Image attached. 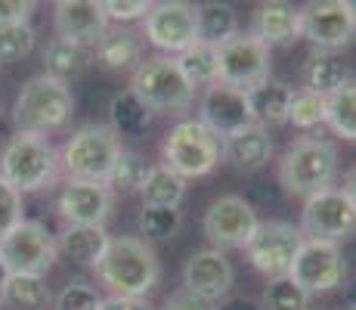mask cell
Returning <instances> with one entry per match:
<instances>
[{
  "instance_id": "42",
  "label": "cell",
  "mask_w": 356,
  "mask_h": 310,
  "mask_svg": "<svg viewBox=\"0 0 356 310\" xmlns=\"http://www.w3.org/2000/svg\"><path fill=\"white\" fill-rule=\"evenodd\" d=\"M164 310H214V304L204 301L202 295H195V292H189V288L180 286L168 301H164Z\"/></svg>"
},
{
  "instance_id": "24",
  "label": "cell",
  "mask_w": 356,
  "mask_h": 310,
  "mask_svg": "<svg viewBox=\"0 0 356 310\" xmlns=\"http://www.w3.org/2000/svg\"><path fill=\"white\" fill-rule=\"evenodd\" d=\"M289 106H291V87L279 84V81H266V84L248 91L251 118L266 130L276 127V124H289Z\"/></svg>"
},
{
  "instance_id": "39",
  "label": "cell",
  "mask_w": 356,
  "mask_h": 310,
  "mask_svg": "<svg viewBox=\"0 0 356 310\" xmlns=\"http://www.w3.org/2000/svg\"><path fill=\"white\" fill-rule=\"evenodd\" d=\"M22 220V192H16L6 180H0V236L10 233Z\"/></svg>"
},
{
  "instance_id": "38",
  "label": "cell",
  "mask_w": 356,
  "mask_h": 310,
  "mask_svg": "<svg viewBox=\"0 0 356 310\" xmlns=\"http://www.w3.org/2000/svg\"><path fill=\"white\" fill-rule=\"evenodd\" d=\"M102 295L87 282H68L56 295V310H99Z\"/></svg>"
},
{
  "instance_id": "36",
  "label": "cell",
  "mask_w": 356,
  "mask_h": 310,
  "mask_svg": "<svg viewBox=\"0 0 356 310\" xmlns=\"http://www.w3.org/2000/svg\"><path fill=\"white\" fill-rule=\"evenodd\" d=\"M149 174V164L143 162L134 149H121L118 158H115L112 177H108V186L112 189H143Z\"/></svg>"
},
{
  "instance_id": "13",
  "label": "cell",
  "mask_w": 356,
  "mask_h": 310,
  "mask_svg": "<svg viewBox=\"0 0 356 310\" xmlns=\"http://www.w3.org/2000/svg\"><path fill=\"white\" fill-rule=\"evenodd\" d=\"M289 279L294 286H300L307 295H323V292H334V288L344 286L347 279V261L341 245L332 242H313V239H304L298 258L291 264Z\"/></svg>"
},
{
  "instance_id": "5",
  "label": "cell",
  "mask_w": 356,
  "mask_h": 310,
  "mask_svg": "<svg viewBox=\"0 0 356 310\" xmlns=\"http://www.w3.org/2000/svg\"><path fill=\"white\" fill-rule=\"evenodd\" d=\"M121 140L106 124H84L65 140L59 164L65 168L68 180L81 183H108L115 158L121 153Z\"/></svg>"
},
{
  "instance_id": "20",
  "label": "cell",
  "mask_w": 356,
  "mask_h": 310,
  "mask_svg": "<svg viewBox=\"0 0 356 310\" xmlns=\"http://www.w3.org/2000/svg\"><path fill=\"white\" fill-rule=\"evenodd\" d=\"M251 34L273 47H289L300 38V10L294 3H285V0H270V3H260L254 13V25H251Z\"/></svg>"
},
{
  "instance_id": "26",
  "label": "cell",
  "mask_w": 356,
  "mask_h": 310,
  "mask_svg": "<svg viewBox=\"0 0 356 310\" xmlns=\"http://www.w3.org/2000/svg\"><path fill=\"white\" fill-rule=\"evenodd\" d=\"M195 34L202 44L220 47L227 44L229 38L238 34V16L229 3H217V0H208V3L195 6Z\"/></svg>"
},
{
  "instance_id": "12",
  "label": "cell",
  "mask_w": 356,
  "mask_h": 310,
  "mask_svg": "<svg viewBox=\"0 0 356 310\" xmlns=\"http://www.w3.org/2000/svg\"><path fill=\"white\" fill-rule=\"evenodd\" d=\"M300 38L323 53H338L356 40V19L347 0H313L300 6Z\"/></svg>"
},
{
  "instance_id": "37",
  "label": "cell",
  "mask_w": 356,
  "mask_h": 310,
  "mask_svg": "<svg viewBox=\"0 0 356 310\" xmlns=\"http://www.w3.org/2000/svg\"><path fill=\"white\" fill-rule=\"evenodd\" d=\"M34 40H38V34H34L31 25H6V29H0V65L25 59L34 50Z\"/></svg>"
},
{
  "instance_id": "1",
  "label": "cell",
  "mask_w": 356,
  "mask_h": 310,
  "mask_svg": "<svg viewBox=\"0 0 356 310\" xmlns=\"http://www.w3.org/2000/svg\"><path fill=\"white\" fill-rule=\"evenodd\" d=\"M97 277L112 295L146 298L161 279L159 254L140 236H112L97 264Z\"/></svg>"
},
{
  "instance_id": "45",
  "label": "cell",
  "mask_w": 356,
  "mask_h": 310,
  "mask_svg": "<svg viewBox=\"0 0 356 310\" xmlns=\"http://www.w3.org/2000/svg\"><path fill=\"white\" fill-rule=\"evenodd\" d=\"M10 279V270H6V264H3V258H0V288H3V282Z\"/></svg>"
},
{
  "instance_id": "30",
  "label": "cell",
  "mask_w": 356,
  "mask_h": 310,
  "mask_svg": "<svg viewBox=\"0 0 356 310\" xmlns=\"http://www.w3.org/2000/svg\"><path fill=\"white\" fill-rule=\"evenodd\" d=\"M325 124L334 137L356 143V81L353 78L325 96Z\"/></svg>"
},
{
  "instance_id": "15",
  "label": "cell",
  "mask_w": 356,
  "mask_h": 310,
  "mask_svg": "<svg viewBox=\"0 0 356 310\" xmlns=\"http://www.w3.org/2000/svg\"><path fill=\"white\" fill-rule=\"evenodd\" d=\"M257 226H260L257 211L242 196L214 199L202 220L204 236H208V242L217 251H223V248H245L251 242V236L257 233Z\"/></svg>"
},
{
  "instance_id": "25",
  "label": "cell",
  "mask_w": 356,
  "mask_h": 310,
  "mask_svg": "<svg viewBox=\"0 0 356 310\" xmlns=\"http://www.w3.org/2000/svg\"><path fill=\"white\" fill-rule=\"evenodd\" d=\"M300 78H304V91L328 96V93L338 91L341 84H347V81H350V72H347L344 59H338L334 53L313 50L310 56H307V62H304Z\"/></svg>"
},
{
  "instance_id": "46",
  "label": "cell",
  "mask_w": 356,
  "mask_h": 310,
  "mask_svg": "<svg viewBox=\"0 0 356 310\" xmlns=\"http://www.w3.org/2000/svg\"><path fill=\"white\" fill-rule=\"evenodd\" d=\"M223 310H260L254 304H232V307H223Z\"/></svg>"
},
{
  "instance_id": "11",
  "label": "cell",
  "mask_w": 356,
  "mask_h": 310,
  "mask_svg": "<svg viewBox=\"0 0 356 310\" xmlns=\"http://www.w3.org/2000/svg\"><path fill=\"white\" fill-rule=\"evenodd\" d=\"M304 245V233L289 220H266L257 226L251 242L245 245L251 267L270 279H282L291 273V264Z\"/></svg>"
},
{
  "instance_id": "8",
  "label": "cell",
  "mask_w": 356,
  "mask_h": 310,
  "mask_svg": "<svg viewBox=\"0 0 356 310\" xmlns=\"http://www.w3.org/2000/svg\"><path fill=\"white\" fill-rule=\"evenodd\" d=\"M298 230L304 233V239H313V242L341 245L356 233V205L347 199L341 186H328L316 196L304 199Z\"/></svg>"
},
{
  "instance_id": "27",
  "label": "cell",
  "mask_w": 356,
  "mask_h": 310,
  "mask_svg": "<svg viewBox=\"0 0 356 310\" xmlns=\"http://www.w3.org/2000/svg\"><path fill=\"white\" fill-rule=\"evenodd\" d=\"M108 121H112L108 127L115 130V137H143L149 130V124H152V112L127 87V91L115 93L112 102H108Z\"/></svg>"
},
{
  "instance_id": "16",
  "label": "cell",
  "mask_w": 356,
  "mask_h": 310,
  "mask_svg": "<svg viewBox=\"0 0 356 310\" xmlns=\"http://www.w3.org/2000/svg\"><path fill=\"white\" fill-rule=\"evenodd\" d=\"M115 205V189L108 183L68 180L56 199V211L65 226H106Z\"/></svg>"
},
{
  "instance_id": "44",
  "label": "cell",
  "mask_w": 356,
  "mask_h": 310,
  "mask_svg": "<svg viewBox=\"0 0 356 310\" xmlns=\"http://www.w3.org/2000/svg\"><path fill=\"white\" fill-rule=\"evenodd\" d=\"M341 189L347 192V199H350V202L356 205V168H350L344 174V186H341Z\"/></svg>"
},
{
  "instance_id": "29",
  "label": "cell",
  "mask_w": 356,
  "mask_h": 310,
  "mask_svg": "<svg viewBox=\"0 0 356 310\" xmlns=\"http://www.w3.org/2000/svg\"><path fill=\"white\" fill-rule=\"evenodd\" d=\"M87 59H90V53H87L84 47L72 44V40H63V38H53L44 50V75L68 84V81H74L78 75H84Z\"/></svg>"
},
{
  "instance_id": "22",
  "label": "cell",
  "mask_w": 356,
  "mask_h": 310,
  "mask_svg": "<svg viewBox=\"0 0 356 310\" xmlns=\"http://www.w3.org/2000/svg\"><path fill=\"white\" fill-rule=\"evenodd\" d=\"M93 59L106 72H124L143 62V34L134 29H108L93 47Z\"/></svg>"
},
{
  "instance_id": "19",
  "label": "cell",
  "mask_w": 356,
  "mask_h": 310,
  "mask_svg": "<svg viewBox=\"0 0 356 310\" xmlns=\"http://www.w3.org/2000/svg\"><path fill=\"white\" fill-rule=\"evenodd\" d=\"M232 279H236V273H232L229 258L223 251H217V248H202L183 267V288L202 295L211 304L227 298L232 288Z\"/></svg>"
},
{
  "instance_id": "17",
  "label": "cell",
  "mask_w": 356,
  "mask_h": 310,
  "mask_svg": "<svg viewBox=\"0 0 356 310\" xmlns=\"http://www.w3.org/2000/svg\"><path fill=\"white\" fill-rule=\"evenodd\" d=\"M53 25L63 40L93 50L97 40L108 31V19L99 0H59L53 6Z\"/></svg>"
},
{
  "instance_id": "2",
  "label": "cell",
  "mask_w": 356,
  "mask_h": 310,
  "mask_svg": "<svg viewBox=\"0 0 356 310\" xmlns=\"http://www.w3.org/2000/svg\"><path fill=\"white\" fill-rule=\"evenodd\" d=\"M338 177V149L332 140L294 137L279 158V183L289 196L310 199L334 186Z\"/></svg>"
},
{
  "instance_id": "34",
  "label": "cell",
  "mask_w": 356,
  "mask_h": 310,
  "mask_svg": "<svg viewBox=\"0 0 356 310\" xmlns=\"http://www.w3.org/2000/svg\"><path fill=\"white\" fill-rule=\"evenodd\" d=\"M289 124L298 130H313L325 124V96L313 91H291V106H289Z\"/></svg>"
},
{
  "instance_id": "48",
  "label": "cell",
  "mask_w": 356,
  "mask_h": 310,
  "mask_svg": "<svg viewBox=\"0 0 356 310\" xmlns=\"http://www.w3.org/2000/svg\"><path fill=\"white\" fill-rule=\"evenodd\" d=\"M350 310H356V304H353V307H350Z\"/></svg>"
},
{
  "instance_id": "7",
  "label": "cell",
  "mask_w": 356,
  "mask_h": 310,
  "mask_svg": "<svg viewBox=\"0 0 356 310\" xmlns=\"http://www.w3.org/2000/svg\"><path fill=\"white\" fill-rule=\"evenodd\" d=\"M130 91L149 106V112H186L195 100V87L180 72L174 56H149L130 75Z\"/></svg>"
},
{
  "instance_id": "3",
  "label": "cell",
  "mask_w": 356,
  "mask_h": 310,
  "mask_svg": "<svg viewBox=\"0 0 356 310\" xmlns=\"http://www.w3.org/2000/svg\"><path fill=\"white\" fill-rule=\"evenodd\" d=\"M59 177V153L40 134H16L6 140L0 153V180H6L16 192H40L50 189Z\"/></svg>"
},
{
  "instance_id": "49",
  "label": "cell",
  "mask_w": 356,
  "mask_h": 310,
  "mask_svg": "<svg viewBox=\"0 0 356 310\" xmlns=\"http://www.w3.org/2000/svg\"><path fill=\"white\" fill-rule=\"evenodd\" d=\"M0 304H3V301H0Z\"/></svg>"
},
{
  "instance_id": "41",
  "label": "cell",
  "mask_w": 356,
  "mask_h": 310,
  "mask_svg": "<svg viewBox=\"0 0 356 310\" xmlns=\"http://www.w3.org/2000/svg\"><path fill=\"white\" fill-rule=\"evenodd\" d=\"M34 13L31 0H0V29L6 25H29Z\"/></svg>"
},
{
  "instance_id": "43",
  "label": "cell",
  "mask_w": 356,
  "mask_h": 310,
  "mask_svg": "<svg viewBox=\"0 0 356 310\" xmlns=\"http://www.w3.org/2000/svg\"><path fill=\"white\" fill-rule=\"evenodd\" d=\"M99 310H152L146 298H121V295H108L102 298Z\"/></svg>"
},
{
  "instance_id": "18",
  "label": "cell",
  "mask_w": 356,
  "mask_h": 310,
  "mask_svg": "<svg viewBox=\"0 0 356 310\" xmlns=\"http://www.w3.org/2000/svg\"><path fill=\"white\" fill-rule=\"evenodd\" d=\"M198 112H202L198 115V121H202L204 127L214 130L220 140H227L229 134H236V130L254 124L251 109H248V93L232 91V87H227V84L204 87V96H202Z\"/></svg>"
},
{
  "instance_id": "21",
  "label": "cell",
  "mask_w": 356,
  "mask_h": 310,
  "mask_svg": "<svg viewBox=\"0 0 356 310\" xmlns=\"http://www.w3.org/2000/svg\"><path fill=\"white\" fill-rule=\"evenodd\" d=\"M273 158V137L260 124H248V127L236 130L223 140V162H229L236 171L251 174L260 171Z\"/></svg>"
},
{
  "instance_id": "32",
  "label": "cell",
  "mask_w": 356,
  "mask_h": 310,
  "mask_svg": "<svg viewBox=\"0 0 356 310\" xmlns=\"http://www.w3.org/2000/svg\"><path fill=\"white\" fill-rule=\"evenodd\" d=\"M174 59H177L180 72L186 75L193 87L217 84V47L195 40V44H189L186 50H183L180 56H174Z\"/></svg>"
},
{
  "instance_id": "35",
  "label": "cell",
  "mask_w": 356,
  "mask_h": 310,
  "mask_svg": "<svg viewBox=\"0 0 356 310\" xmlns=\"http://www.w3.org/2000/svg\"><path fill=\"white\" fill-rule=\"evenodd\" d=\"M260 310H310V295L300 286H294L289 277L270 279L264 288V307Z\"/></svg>"
},
{
  "instance_id": "23",
  "label": "cell",
  "mask_w": 356,
  "mask_h": 310,
  "mask_svg": "<svg viewBox=\"0 0 356 310\" xmlns=\"http://www.w3.org/2000/svg\"><path fill=\"white\" fill-rule=\"evenodd\" d=\"M108 239L112 236L106 233V226H65L56 236V245L72 264L97 270L99 258L106 254Z\"/></svg>"
},
{
  "instance_id": "47",
  "label": "cell",
  "mask_w": 356,
  "mask_h": 310,
  "mask_svg": "<svg viewBox=\"0 0 356 310\" xmlns=\"http://www.w3.org/2000/svg\"><path fill=\"white\" fill-rule=\"evenodd\" d=\"M347 6H350V13H353V19H356V0H347Z\"/></svg>"
},
{
  "instance_id": "31",
  "label": "cell",
  "mask_w": 356,
  "mask_h": 310,
  "mask_svg": "<svg viewBox=\"0 0 356 310\" xmlns=\"http://www.w3.org/2000/svg\"><path fill=\"white\" fill-rule=\"evenodd\" d=\"M0 301L19 310H44L53 301L50 286L44 277H25V273H10V279L0 288Z\"/></svg>"
},
{
  "instance_id": "6",
  "label": "cell",
  "mask_w": 356,
  "mask_h": 310,
  "mask_svg": "<svg viewBox=\"0 0 356 310\" xmlns=\"http://www.w3.org/2000/svg\"><path fill=\"white\" fill-rule=\"evenodd\" d=\"M161 155L174 174L183 180L204 177L223 162V140L198 118H183L168 130L161 143Z\"/></svg>"
},
{
  "instance_id": "9",
  "label": "cell",
  "mask_w": 356,
  "mask_h": 310,
  "mask_svg": "<svg viewBox=\"0 0 356 310\" xmlns=\"http://www.w3.org/2000/svg\"><path fill=\"white\" fill-rule=\"evenodd\" d=\"M270 47L260 44L254 34L229 38L227 44L217 47V84H227L232 91H254V87L270 81Z\"/></svg>"
},
{
  "instance_id": "40",
  "label": "cell",
  "mask_w": 356,
  "mask_h": 310,
  "mask_svg": "<svg viewBox=\"0 0 356 310\" xmlns=\"http://www.w3.org/2000/svg\"><path fill=\"white\" fill-rule=\"evenodd\" d=\"M149 0H102L108 22H134V19H146Z\"/></svg>"
},
{
  "instance_id": "10",
  "label": "cell",
  "mask_w": 356,
  "mask_h": 310,
  "mask_svg": "<svg viewBox=\"0 0 356 310\" xmlns=\"http://www.w3.org/2000/svg\"><path fill=\"white\" fill-rule=\"evenodd\" d=\"M59 254L56 236L40 220H19L10 233L0 236V258L10 273L44 277Z\"/></svg>"
},
{
  "instance_id": "4",
  "label": "cell",
  "mask_w": 356,
  "mask_h": 310,
  "mask_svg": "<svg viewBox=\"0 0 356 310\" xmlns=\"http://www.w3.org/2000/svg\"><path fill=\"white\" fill-rule=\"evenodd\" d=\"M74 115V93L65 81H56L50 75H34L22 84L16 102H13V121L25 134L47 137L50 130H59Z\"/></svg>"
},
{
  "instance_id": "14",
  "label": "cell",
  "mask_w": 356,
  "mask_h": 310,
  "mask_svg": "<svg viewBox=\"0 0 356 310\" xmlns=\"http://www.w3.org/2000/svg\"><path fill=\"white\" fill-rule=\"evenodd\" d=\"M143 31L146 40L161 50V56H180L189 44H195V6L183 3V0H164V3H152L143 19Z\"/></svg>"
},
{
  "instance_id": "28",
  "label": "cell",
  "mask_w": 356,
  "mask_h": 310,
  "mask_svg": "<svg viewBox=\"0 0 356 310\" xmlns=\"http://www.w3.org/2000/svg\"><path fill=\"white\" fill-rule=\"evenodd\" d=\"M143 205L146 208H180L183 196H186V180L168 168V164H152L143 183Z\"/></svg>"
},
{
  "instance_id": "33",
  "label": "cell",
  "mask_w": 356,
  "mask_h": 310,
  "mask_svg": "<svg viewBox=\"0 0 356 310\" xmlns=\"http://www.w3.org/2000/svg\"><path fill=\"white\" fill-rule=\"evenodd\" d=\"M180 224H183L180 208H146V205H143L140 217H136L143 242H164V239L177 236Z\"/></svg>"
}]
</instances>
